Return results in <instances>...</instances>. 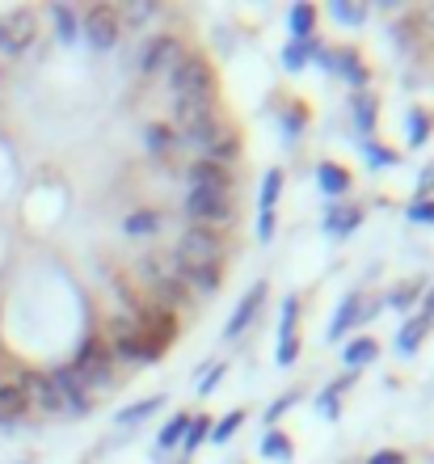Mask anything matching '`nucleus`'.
<instances>
[{
  "label": "nucleus",
  "mask_w": 434,
  "mask_h": 464,
  "mask_svg": "<svg viewBox=\"0 0 434 464\" xmlns=\"http://www.w3.org/2000/svg\"><path fill=\"white\" fill-rule=\"evenodd\" d=\"M25 389H30V405H38L43 414H68L81 418L89 410L85 392L76 389V380L68 367L51 372V376H25Z\"/></svg>",
  "instance_id": "nucleus-1"
},
{
  "label": "nucleus",
  "mask_w": 434,
  "mask_h": 464,
  "mask_svg": "<svg viewBox=\"0 0 434 464\" xmlns=\"http://www.w3.org/2000/svg\"><path fill=\"white\" fill-rule=\"evenodd\" d=\"M76 380V389L89 397H101V392H110L114 384H119V376H114V354H110L106 343H89L85 351L76 354V363L68 367Z\"/></svg>",
  "instance_id": "nucleus-2"
},
{
  "label": "nucleus",
  "mask_w": 434,
  "mask_h": 464,
  "mask_svg": "<svg viewBox=\"0 0 434 464\" xmlns=\"http://www.w3.org/2000/svg\"><path fill=\"white\" fill-rule=\"evenodd\" d=\"M173 266L198 270V266H224V237L216 228H186L178 241Z\"/></svg>",
  "instance_id": "nucleus-3"
},
{
  "label": "nucleus",
  "mask_w": 434,
  "mask_h": 464,
  "mask_svg": "<svg viewBox=\"0 0 434 464\" xmlns=\"http://www.w3.org/2000/svg\"><path fill=\"white\" fill-rule=\"evenodd\" d=\"M186 144L198 152V160H216V165H228V157H236V131L224 127L219 119L186 131Z\"/></svg>",
  "instance_id": "nucleus-4"
},
{
  "label": "nucleus",
  "mask_w": 434,
  "mask_h": 464,
  "mask_svg": "<svg viewBox=\"0 0 434 464\" xmlns=\"http://www.w3.org/2000/svg\"><path fill=\"white\" fill-rule=\"evenodd\" d=\"M169 85H173V98H211L216 76H211L207 60H198V55H181V60L173 63V72H169Z\"/></svg>",
  "instance_id": "nucleus-5"
},
{
  "label": "nucleus",
  "mask_w": 434,
  "mask_h": 464,
  "mask_svg": "<svg viewBox=\"0 0 434 464\" xmlns=\"http://www.w3.org/2000/svg\"><path fill=\"white\" fill-rule=\"evenodd\" d=\"M38 43V17L30 9H13L0 17V55H25Z\"/></svg>",
  "instance_id": "nucleus-6"
},
{
  "label": "nucleus",
  "mask_w": 434,
  "mask_h": 464,
  "mask_svg": "<svg viewBox=\"0 0 434 464\" xmlns=\"http://www.w3.org/2000/svg\"><path fill=\"white\" fill-rule=\"evenodd\" d=\"M186 216L194 220V228H219V224H232V195H219V190H190L186 195Z\"/></svg>",
  "instance_id": "nucleus-7"
},
{
  "label": "nucleus",
  "mask_w": 434,
  "mask_h": 464,
  "mask_svg": "<svg viewBox=\"0 0 434 464\" xmlns=\"http://www.w3.org/2000/svg\"><path fill=\"white\" fill-rule=\"evenodd\" d=\"M165 346H169V338H160V334H148V330H114L110 354L131 359V363H148V359L165 354Z\"/></svg>",
  "instance_id": "nucleus-8"
},
{
  "label": "nucleus",
  "mask_w": 434,
  "mask_h": 464,
  "mask_svg": "<svg viewBox=\"0 0 434 464\" xmlns=\"http://www.w3.org/2000/svg\"><path fill=\"white\" fill-rule=\"evenodd\" d=\"M81 25H85V43L97 51H110L122 38V22H119V9H114V5H93V9L81 17Z\"/></svg>",
  "instance_id": "nucleus-9"
},
{
  "label": "nucleus",
  "mask_w": 434,
  "mask_h": 464,
  "mask_svg": "<svg viewBox=\"0 0 434 464\" xmlns=\"http://www.w3.org/2000/svg\"><path fill=\"white\" fill-rule=\"evenodd\" d=\"M178 60H181V43L173 34H160V38H152V43H148L144 60H140V72H144V76H160V72L169 76Z\"/></svg>",
  "instance_id": "nucleus-10"
},
{
  "label": "nucleus",
  "mask_w": 434,
  "mask_h": 464,
  "mask_svg": "<svg viewBox=\"0 0 434 464\" xmlns=\"http://www.w3.org/2000/svg\"><path fill=\"white\" fill-rule=\"evenodd\" d=\"M262 300H265V283H254L249 292L241 295V304L232 308V317H228V325H224V343H236L245 330H249V321L257 317V308H262Z\"/></svg>",
  "instance_id": "nucleus-11"
},
{
  "label": "nucleus",
  "mask_w": 434,
  "mask_h": 464,
  "mask_svg": "<svg viewBox=\"0 0 434 464\" xmlns=\"http://www.w3.org/2000/svg\"><path fill=\"white\" fill-rule=\"evenodd\" d=\"M295 317H300V300L295 295H287L283 300V317H278V363L287 367L295 363V354H300V338H295Z\"/></svg>",
  "instance_id": "nucleus-12"
},
{
  "label": "nucleus",
  "mask_w": 434,
  "mask_h": 464,
  "mask_svg": "<svg viewBox=\"0 0 434 464\" xmlns=\"http://www.w3.org/2000/svg\"><path fill=\"white\" fill-rule=\"evenodd\" d=\"M186 178H190V190H219V195H232V169L228 165H216V160H194Z\"/></svg>",
  "instance_id": "nucleus-13"
},
{
  "label": "nucleus",
  "mask_w": 434,
  "mask_h": 464,
  "mask_svg": "<svg viewBox=\"0 0 434 464\" xmlns=\"http://www.w3.org/2000/svg\"><path fill=\"white\" fill-rule=\"evenodd\" d=\"M30 410V389L25 376H0V418H17Z\"/></svg>",
  "instance_id": "nucleus-14"
},
{
  "label": "nucleus",
  "mask_w": 434,
  "mask_h": 464,
  "mask_svg": "<svg viewBox=\"0 0 434 464\" xmlns=\"http://www.w3.org/2000/svg\"><path fill=\"white\" fill-rule=\"evenodd\" d=\"M278 190H283V173L270 169L262 182V220H257V237L270 241L275 237V203H278Z\"/></svg>",
  "instance_id": "nucleus-15"
},
{
  "label": "nucleus",
  "mask_w": 434,
  "mask_h": 464,
  "mask_svg": "<svg viewBox=\"0 0 434 464\" xmlns=\"http://www.w3.org/2000/svg\"><path fill=\"white\" fill-rule=\"evenodd\" d=\"M216 119V106L211 98H178V122L181 131H194V127H203V122Z\"/></svg>",
  "instance_id": "nucleus-16"
},
{
  "label": "nucleus",
  "mask_w": 434,
  "mask_h": 464,
  "mask_svg": "<svg viewBox=\"0 0 434 464\" xmlns=\"http://www.w3.org/2000/svg\"><path fill=\"white\" fill-rule=\"evenodd\" d=\"M359 224H362V208H346V203H338V208L325 211V232H333V237H350Z\"/></svg>",
  "instance_id": "nucleus-17"
},
{
  "label": "nucleus",
  "mask_w": 434,
  "mask_h": 464,
  "mask_svg": "<svg viewBox=\"0 0 434 464\" xmlns=\"http://www.w3.org/2000/svg\"><path fill=\"white\" fill-rule=\"evenodd\" d=\"M430 325H434V321L422 317V313H418V317H410L405 325H400V334H397V351L400 354H413V351H418V343L430 334Z\"/></svg>",
  "instance_id": "nucleus-18"
},
{
  "label": "nucleus",
  "mask_w": 434,
  "mask_h": 464,
  "mask_svg": "<svg viewBox=\"0 0 434 464\" xmlns=\"http://www.w3.org/2000/svg\"><path fill=\"white\" fill-rule=\"evenodd\" d=\"M359 313H362V308H359V292H350L346 300H342V304H338V317L329 321V343H338L342 334H346L350 325L359 321Z\"/></svg>",
  "instance_id": "nucleus-19"
},
{
  "label": "nucleus",
  "mask_w": 434,
  "mask_h": 464,
  "mask_svg": "<svg viewBox=\"0 0 434 464\" xmlns=\"http://www.w3.org/2000/svg\"><path fill=\"white\" fill-rule=\"evenodd\" d=\"M321 63H325V68H333V63H338L342 76H346L350 85H362V81H367V68L359 63V55H354V51H338V55H321Z\"/></svg>",
  "instance_id": "nucleus-20"
},
{
  "label": "nucleus",
  "mask_w": 434,
  "mask_h": 464,
  "mask_svg": "<svg viewBox=\"0 0 434 464\" xmlns=\"http://www.w3.org/2000/svg\"><path fill=\"white\" fill-rule=\"evenodd\" d=\"M316 182H321V190H325V195H346V190H350V173L342 169V165H321V169H316Z\"/></svg>",
  "instance_id": "nucleus-21"
},
{
  "label": "nucleus",
  "mask_w": 434,
  "mask_h": 464,
  "mask_svg": "<svg viewBox=\"0 0 434 464\" xmlns=\"http://www.w3.org/2000/svg\"><path fill=\"white\" fill-rule=\"evenodd\" d=\"M122 228H127V237H148V232L160 228V211H135L122 220Z\"/></svg>",
  "instance_id": "nucleus-22"
},
{
  "label": "nucleus",
  "mask_w": 434,
  "mask_h": 464,
  "mask_svg": "<svg viewBox=\"0 0 434 464\" xmlns=\"http://www.w3.org/2000/svg\"><path fill=\"white\" fill-rule=\"evenodd\" d=\"M152 17H157V5H152V0H135V5H122L119 9L122 25H144V22H152Z\"/></svg>",
  "instance_id": "nucleus-23"
},
{
  "label": "nucleus",
  "mask_w": 434,
  "mask_h": 464,
  "mask_svg": "<svg viewBox=\"0 0 434 464\" xmlns=\"http://www.w3.org/2000/svg\"><path fill=\"white\" fill-rule=\"evenodd\" d=\"M308 55H313V38H295V43L283 51V68H287V72H300L304 63H308Z\"/></svg>",
  "instance_id": "nucleus-24"
},
{
  "label": "nucleus",
  "mask_w": 434,
  "mask_h": 464,
  "mask_svg": "<svg viewBox=\"0 0 434 464\" xmlns=\"http://www.w3.org/2000/svg\"><path fill=\"white\" fill-rule=\"evenodd\" d=\"M375 354H380V346L371 343V338H354V343L346 346V367H359V363H371Z\"/></svg>",
  "instance_id": "nucleus-25"
},
{
  "label": "nucleus",
  "mask_w": 434,
  "mask_h": 464,
  "mask_svg": "<svg viewBox=\"0 0 434 464\" xmlns=\"http://www.w3.org/2000/svg\"><path fill=\"white\" fill-rule=\"evenodd\" d=\"M160 405H165V397H148V401L131 405V410H122V414H119V427H135V422H144L152 410H160Z\"/></svg>",
  "instance_id": "nucleus-26"
},
{
  "label": "nucleus",
  "mask_w": 434,
  "mask_h": 464,
  "mask_svg": "<svg viewBox=\"0 0 434 464\" xmlns=\"http://www.w3.org/2000/svg\"><path fill=\"white\" fill-rule=\"evenodd\" d=\"M313 22H316L313 5H295L291 9V34L295 38H313Z\"/></svg>",
  "instance_id": "nucleus-27"
},
{
  "label": "nucleus",
  "mask_w": 434,
  "mask_h": 464,
  "mask_svg": "<svg viewBox=\"0 0 434 464\" xmlns=\"http://www.w3.org/2000/svg\"><path fill=\"white\" fill-rule=\"evenodd\" d=\"M262 456H270V460H291V440L283 430H270L262 440Z\"/></svg>",
  "instance_id": "nucleus-28"
},
{
  "label": "nucleus",
  "mask_w": 434,
  "mask_h": 464,
  "mask_svg": "<svg viewBox=\"0 0 434 464\" xmlns=\"http://www.w3.org/2000/svg\"><path fill=\"white\" fill-rule=\"evenodd\" d=\"M354 122H359V131L371 140L375 135V102L371 98H354Z\"/></svg>",
  "instance_id": "nucleus-29"
},
{
  "label": "nucleus",
  "mask_w": 434,
  "mask_h": 464,
  "mask_svg": "<svg viewBox=\"0 0 434 464\" xmlns=\"http://www.w3.org/2000/svg\"><path fill=\"white\" fill-rule=\"evenodd\" d=\"M51 17H55V30H60V43H76V17L68 5H55L51 9Z\"/></svg>",
  "instance_id": "nucleus-30"
},
{
  "label": "nucleus",
  "mask_w": 434,
  "mask_h": 464,
  "mask_svg": "<svg viewBox=\"0 0 434 464\" xmlns=\"http://www.w3.org/2000/svg\"><path fill=\"white\" fill-rule=\"evenodd\" d=\"M207 435H211V422H207V418H190V427H186V435H181V448L194 452L198 443H207Z\"/></svg>",
  "instance_id": "nucleus-31"
},
{
  "label": "nucleus",
  "mask_w": 434,
  "mask_h": 464,
  "mask_svg": "<svg viewBox=\"0 0 434 464\" xmlns=\"http://www.w3.org/2000/svg\"><path fill=\"white\" fill-rule=\"evenodd\" d=\"M241 422H245V410H232V414L224 418V422H219L216 430H211V443H228L232 435L241 430Z\"/></svg>",
  "instance_id": "nucleus-32"
},
{
  "label": "nucleus",
  "mask_w": 434,
  "mask_h": 464,
  "mask_svg": "<svg viewBox=\"0 0 434 464\" xmlns=\"http://www.w3.org/2000/svg\"><path fill=\"white\" fill-rule=\"evenodd\" d=\"M186 427H190V418H186V414H178V418H173L169 427L160 430V440H157V443H160V452H169L173 443H178L181 435H186Z\"/></svg>",
  "instance_id": "nucleus-33"
},
{
  "label": "nucleus",
  "mask_w": 434,
  "mask_h": 464,
  "mask_svg": "<svg viewBox=\"0 0 434 464\" xmlns=\"http://www.w3.org/2000/svg\"><path fill=\"white\" fill-rule=\"evenodd\" d=\"M148 152H173V131L169 127H148Z\"/></svg>",
  "instance_id": "nucleus-34"
},
{
  "label": "nucleus",
  "mask_w": 434,
  "mask_h": 464,
  "mask_svg": "<svg viewBox=\"0 0 434 464\" xmlns=\"http://www.w3.org/2000/svg\"><path fill=\"white\" fill-rule=\"evenodd\" d=\"M304 122H308V114H304V111H287V114H283V144H295V135H300L304 131Z\"/></svg>",
  "instance_id": "nucleus-35"
},
{
  "label": "nucleus",
  "mask_w": 434,
  "mask_h": 464,
  "mask_svg": "<svg viewBox=\"0 0 434 464\" xmlns=\"http://www.w3.org/2000/svg\"><path fill=\"white\" fill-rule=\"evenodd\" d=\"M333 17H338V22H346V25H362V22H367V9L350 5V0H338V5H333Z\"/></svg>",
  "instance_id": "nucleus-36"
},
{
  "label": "nucleus",
  "mask_w": 434,
  "mask_h": 464,
  "mask_svg": "<svg viewBox=\"0 0 434 464\" xmlns=\"http://www.w3.org/2000/svg\"><path fill=\"white\" fill-rule=\"evenodd\" d=\"M410 220L413 224H434V198H430V203H426V198H418V203L410 208Z\"/></svg>",
  "instance_id": "nucleus-37"
},
{
  "label": "nucleus",
  "mask_w": 434,
  "mask_h": 464,
  "mask_svg": "<svg viewBox=\"0 0 434 464\" xmlns=\"http://www.w3.org/2000/svg\"><path fill=\"white\" fill-rule=\"evenodd\" d=\"M316 410H321V418H329V422H333V418L342 414V410H338V392H321V397H316Z\"/></svg>",
  "instance_id": "nucleus-38"
},
{
  "label": "nucleus",
  "mask_w": 434,
  "mask_h": 464,
  "mask_svg": "<svg viewBox=\"0 0 434 464\" xmlns=\"http://www.w3.org/2000/svg\"><path fill=\"white\" fill-rule=\"evenodd\" d=\"M422 140H426V114L413 111L410 114V144H422Z\"/></svg>",
  "instance_id": "nucleus-39"
},
{
  "label": "nucleus",
  "mask_w": 434,
  "mask_h": 464,
  "mask_svg": "<svg viewBox=\"0 0 434 464\" xmlns=\"http://www.w3.org/2000/svg\"><path fill=\"white\" fill-rule=\"evenodd\" d=\"M367 464H405V456L400 452H375V456H367Z\"/></svg>",
  "instance_id": "nucleus-40"
},
{
  "label": "nucleus",
  "mask_w": 434,
  "mask_h": 464,
  "mask_svg": "<svg viewBox=\"0 0 434 464\" xmlns=\"http://www.w3.org/2000/svg\"><path fill=\"white\" fill-rule=\"evenodd\" d=\"M219 376H224V367H211V372H207V380L198 384V392H211L219 384Z\"/></svg>",
  "instance_id": "nucleus-41"
},
{
  "label": "nucleus",
  "mask_w": 434,
  "mask_h": 464,
  "mask_svg": "<svg viewBox=\"0 0 434 464\" xmlns=\"http://www.w3.org/2000/svg\"><path fill=\"white\" fill-rule=\"evenodd\" d=\"M413 295H418V287H400V292H392V304H410V300H413Z\"/></svg>",
  "instance_id": "nucleus-42"
},
{
  "label": "nucleus",
  "mask_w": 434,
  "mask_h": 464,
  "mask_svg": "<svg viewBox=\"0 0 434 464\" xmlns=\"http://www.w3.org/2000/svg\"><path fill=\"white\" fill-rule=\"evenodd\" d=\"M287 405H291V397H283V401H275V410H265V418H270V422H275V418L283 414V410H287Z\"/></svg>",
  "instance_id": "nucleus-43"
},
{
  "label": "nucleus",
  "mask_w": 434,
  "mask_h": 464,
  "mask_svg": "<svg viewBox=\"0 0 434 464\" xmlns=\"http://www.w3.org/2000/svg\"><path fill=\"white\" fill-rule=\"evenodd\" d=\"M430 186H434V165H430V169H422V182H418V190H430Z\"/></svg>",
  "instance_id": "nucleus-44"
},
{
  "label": "nucleus",
  "mask_w": 434,
  "mask_h": 464,
  "mask_svg": "<svg viewBox=\"0 0 434 464\" xmlns=\"http://www.w3.org/2000/svg\"><path fill=\"white\" fill-rule=\"evenodd\" d=\"M422 317H430V321H434V287H430V295L422 300Z\"/></svg>",
  "instance_id": "nucleus-45"
},
{
  "label": "nucleus",
  "mask_w": 434,
  "mask_h": 464,
  "mask_svg": "<svg viewBox=\"0 0 434 464\" xmlns=\"http://www.w3.org/2000/svg\"><path fill=\"white\" fill-rule=\"evenodd\" d=\"M430 22H434V9H430Z\"/></svg>",
  "instance_id": "nucleus-46"
}]
</instances>
